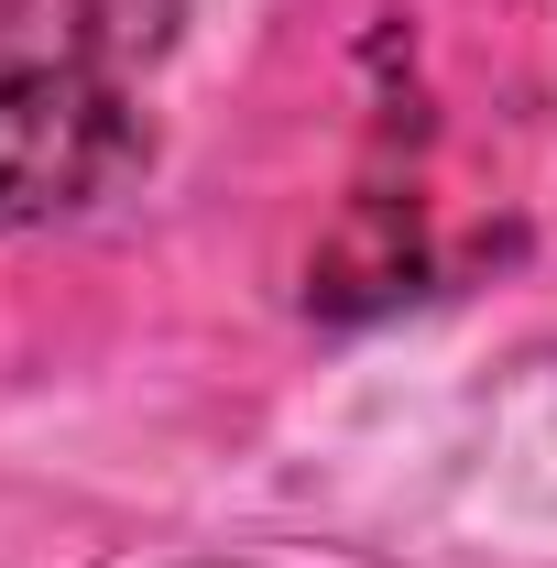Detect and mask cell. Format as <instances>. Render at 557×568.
Instances as JSON below:
<instances>
[{
	"label": "cell",
	"instance_id": "1",
	"mask_svg": "<svg viewBox=\"0 0 557 568\" xmlns=\"http://www.w3.org/2000/svg\"><path fill=\"white\" fill-rule=\"evenodd\" d=\"M153 132L99 67H0V230H55L121 197Z\"/></svg>",
	"mask_w": 557,
	"mask_h": 568
}]
</instances>
